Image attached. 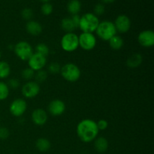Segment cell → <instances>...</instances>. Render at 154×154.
I'll return each instance as SVG.
<instances>
[{
    "label": "cell",
    "mask_w": 154,
    "mask_h": 154,
    "mask_svg": "<svg viewBox=\"0 0 154 154\" xmlns=\"http://www.w3.org/2000/svg\"><path fill=\"white\" fill-rule=\"evenodd\" d=\"M76 131L78 138L84 143L94 141L99 132L96 122L91 119H84L80 121L77 126Z\"/></svg>",
    "instance_id": "1"
},
{
    "label": "cell",
    "mask_w": 154,
    "mask_h": 154,
    "mask_svg": "<svg viewBox=\"0 0 154 154\" xmlns=\"http://www.w3.org/2000/svg\"><path fill=\"white\" fill-rule=\"evenodd\" d=\"M99 23V18L94 14L87 13L81 17L78 28H80L83 32L93 33L96 32Z\"/></svg>",
    "instance_id": "2"
},
{
    "label": "cell",
    "mask_w": 154,
    "mask_h": 154,
    "mask_svg": "<svg viewBox=\"0 0 154 154\" xmlns=\"http://www.w3.org/2000/svg\"><path fill=\"white\" fill-rule=\"evenodd\" d=\"M96 32L99 38L105 42H108L111 38L117 35V32L114 23L109 20H105L99 23Z\"/></svg>",
    "instance_id": "3"
},
{
    "label": "cell",
    "mask_w": 154,
    "mask_h": 154,
    "mask_svg": "<svg viewBox=\"0 0 154 154\" xmlns=\"http://www.w3.org/2000/svg\"><path fill=\"white\" fill-rule=\"evenodd\" d=\"M60 74L66 81L69 82H76L80 79L81 75V69L75 63H69L61 67Z\"/></svg>",
    "instance_id": "4"
},
{
    "label": "cell",
    "mask_w": 154,
    "mask_h": 154,
    "mask_svg": "<svg viewBox=\"0 0 154 154\" xmlns=\"http://www.w3.org/2000/svg\"><path fill=\"white\" fill-rule=\"evenodd\" d=\"M61 48L66 52H74L79 47L78 36L74 32H67L62 37Z\"/></svg>",
    "instance_id": "5"
},
{
    "label": "cell",
    "mask_w": 154,
    "mask_h": 154,
    "mask_svg": "<svg viewBox=\"0 0 154 154\" xmlns=\"http://www.w3.org/2000/svg\"><path fill=\"white\" fill-rule=\"evenodd\" d=\"M14 51L17 57L23 61H27L34 54L32 47L26 41H21L17 43L14 48Z\"/></svg>",
    "instance_id": "6"
},
{
    "label": "cell",
    "mask_w": 154,
    "mask_h": 154,
    "mask_svg": "<svg viewBox=\"0 0 154 154\" xmlns=\"http://www.w3.org/2000/svg\"><path fill=\"white\" fill-rule=\"evenodd\" d=\"M79 47L84 51H91L96 45V38L93 33L82 32L78 36Z\"/></svg>",
    "instance_id": "7"
},
{
    "label": "cell",
    "mask_w": 154,
    "mask_h": 154,
    "mask_svg": "<svg viewBox=\"0 0 154 154\" xmlns=\"http://www.w3.org/2000/svg\"><path fill=\"white\" fill-rule=\"evenodd\" d=\"M27 109V103L24 99H16L11 103L9 107L10 113L16 117L23 115Z\"/></svg>",
    "instance_id": "8"
},
{
    "label": "cell",
    "mask_w": 154,
    "mask_h": 154,
    "mask_svg": "<svg viewBox=\"0 0 154 154\" xmlns=\"http://www.w3.org/2000/svg\"><path fill=\"white\" fill-rule=\"evenodd\" d=\"M40 86L35 81H29L22 87V94L27 99H33L40 93Z\"/></svg>",
    "instance_id": "9"
},
{
    "label": "cell",
    "mask_w": 154,
    "mask_h": 154,
    "mask_svg": "<svg viewBox=\"0 0 154 154\" xmlns=\"http://www.w3.org/2000/svg\"><path fill=\"white\" fill-rule=\"evenodd\" d=\"M27 61H28L29 67L35 72H37V71L43 69V68L46 66L47 59L44 56L35 53Z\"/></svg>",
    "instance_id": "10"
},
{
    "label": "cell",
    "mask_w": 154,
    "mask_h": 154,
    "mask_svg": "<svg viewBox=\"0 0 154 154\" xmlns=\"http://www.w3.org/2000/svg\"><path fill=\"white\" fill-rule=\"evenodd\" d=\"M138 41L141 46L146 48H151L154 45V32L150 29L144 30L138 35Z\"/></svg>",
    "instance_id": "11"
},
{
    "label": "cell",
    "mask_w": 154,
    "mask_h": 154,
    "mask_svg": "<svg viewBox=\"0 0 154 154\" xmlns=\"http://www.w3.org/2000/svg\"><path fill=\"white\" fill-rule=\"evenodd\" d=\"M117 32L120 33H126L131 28V20L126 15L121 14L119 15L114 23Z\"/></svg>",
    "instance_id": "12"
},
{
    "label": "cell",
    "mask_w": 154,
    "mask_h": 154,
    "mask_svg": "<svg viewBox=\"0 0 154 154\" xmlns=\"http://www.w3.org/2000/svg\"><path fill=\"white\" fill-rule=\"evenodd\" d=\"M66 111V104L60 99H54L50 102L48 105V111L54 117L60 116Z\"/></svg>",
    "instance_id": "13"
},
{
    "label": "cell",
    "mask_w": 154,
    "mask_h": 154,
    "mask_svg": "<svg viewBox=\"0 0 154 154\" xmlns=\"http://www.w3.org/2000/svg\"><path fill=\"white\" fill-rule=\"evenodd\" d=\"M32 120L37 126H43L48 121V114L42 108L34 110L31 115Z\"/></svg>",
    "instance_id": "14"
},
{
    "label": "cell",
    "mask_w": 154,
    "mask_h": 154,
    "mask_svg": "<svg viewBox=\"0 0 154 154\" xmlns=\"http://www.w3.org/2000/svg\"><path fill=\"white\" fill-rule=\"evenodd\" d=\"M26 29L29 34L33 36H38L42 33V26L35 20H29L26 24Z\"/></svg>",
    "instance_id": "15"
},
{
    "label": "cell",
    "mask_w": 154,
    "mask_h": 154,
    "mask_svg": "<svg viewBox=\"0 0 154 154\" xmlns=\"http://www.w3.org/2000/svg\"><path fill=\"white\" fill-rule=\"evenodd\" d=\"M94 147L99 153H104L108 148V141L105 137H97L94 140Z\"/></svg>",
    "instance_id": "16"
},
{
    "label": "cell",
    "mask_w": 154,
    "mask_h": 154,
    "mask_svg": "<svg viewBox=\"0 0 154 154\" xmlns=\"http://www.w3.org/2000/svg\"><path fill=\"white\" fill-rule=\"evenodd\" d=\"M143 57L140 54H133L127 59L126 65L129 68H137L142 63Z\"/></svg>",
    "instance_id": "17"
},
{
    "label": "cell",
    "mask_w": 154,
    "mask_h": 154,
    "mask_svg": "<svg viewBox=\"0 0 154 154\" xmlns=\"http://www.w3.org/2000/svg\"><path fill=\"white\" fill-rule=\"evenodd\" d=\"M35 147L40 152H47L51 148V144L47 138H40L36 141Z\"/></svg>",
    "instance_id": "18"
},
{
    "label": "cell",
    "mask_w": 154,
    "mask_h": 154,
    "mask_svg": "<svg viewBox=\"0 0 154 154\" xmlns=\"http://www.w3.org/2000/svg\"><path fill=\"white\" fill-rule=\"evenodd\" d=\"M109 45L113 50H120L122 48H123V45H124V41L123 39L120 37V35H115L114 37L111 38L109 41Z\"/></svg>",
    "instance_id": "19"
},
{
    "label": "cell",
    "mask_w": 154,
    "mask_h": 154,
    "mask_svg": "<svg viewBox=\"0 0 154 154\" xmlns=\"http://www.w3.org/2000/svg\"><path fill=\"white\" fill-rule=\"evenodd\" d=\"M81 8V4L79 0H71L67 5L68 11L72 15L78 14Z\"/></svg>",
    "instance_id": "20"
},
{
    "label": "cell",
    "mask_w": 154,
    "mask_h": 154,
    "mask_svg": "<svg viewBox=\"0 0 154 154\" xmlns=\"http://www.w3.org/2000/svg\"><path fill=\"white\" fill-rule=\"evenodd\" d=\"M61 28L63 30L67 32H73L74 30L76 29L73 21L71 17H66L62 20L61 21Z\"/></svg>",
    "instance_id": "21"
},
{
    "label": "cell",
    "mask_w": 154,
    "mask_h": 154,
    "mask_svg": "<svg viewBox=\"0 0 154 154\" xmlns=\"http://www.w3.org/2000/svg\"><path fill=\"white\" fill-rule=\"evenodd\" d=\"M11 74V66L7 62L0 61V79H5Z\"/></svg>",
    "instance_id": "22"
},
{
    "label": "cell",
    "mask_w": 154,
    "mask_h": 154,
    "mask_svg": "<svg viewBox=\"0 0 154 154\" xmlns=\"http://www.w3.org/2000/svg\"><path fill=\"white\" fill-rule=\"evenodd\" d=\"M10 89L7 84L3 81H0V101H3L7 99L9 96Z\"/></svg>",
    "instance_id": "23"
},
{
    "label": "cell",
    "mask_w": 154,
    "mask_h": 154,
    "mask_svg": "<svg viewBox=\"0 0 154 154\" xmlns=\"http://www.w3.org/2000/svg\"><path fill=\"white\" fill-rule=\"evenodd\" d=\"M49 48H48V46L46 44L40 43L37 45V46L35 47V53L42 56H44V57H46L49 54Z\"/></svg>",
    "instance_id": "24"
},
{
    "label": "cell",
    "mask_w": 154,
    "mask_h": 154,
    "mask_svg": "<svg viewBox=\"0 0 154 154\" xmlns=\"http://www.w3.org/2000/svg\"><path fill=\"white\" fill-rule=\"evenodd\" d=\"M35 82H37L38 84H42V83L45 82L47 80L48 78V73L46 72V71L43 70H39L37 71L36 73H35Z\"/></svg>",
    "instance_id": "25"
},
{
    "label": "cell",
    "mask_w": 154,
    "mask_h": 154,
    "mask_svg": "<svg viewBox=\"0 0 154 154\" xmlns=\"http://www.w3.org/2000/svg\"><path fill=\"white\" fill-rule=\"evenodd\" d=\"M35 72L29 67V68H26V69H23V70L22 71V72H21V75H22V77L23 78V79L29 81L35 77Z\"/></svg>",
    "instance_id": "26"
},
{
    "label": "cell",
    "mask_w": 154,
    "mask_h": 154,
    "mask_svg": "<svg viewBox=\"0 0 154 154\" xmlns=\"http://www.w3.org/2000/svg\"><path fill=\"white\" fill-rule=\"evenodd\" d=\"M60 70H61V66L58 63H51V64L48 66V72L51 74H58L60 73Z\"/></svg>",
    "instance_id": "27"
},
{
    "label": "cell",
    "mask_w": 154,
    "mask_h": 154,
    "mask_svg": "<svg viewBox=\"0 0 154 154\" xmlns=\"http://www.w3.org/2000/svg\"><path fill=\"white\" fill-rule=\"evenodd\" d=\"M42 12L44 15H50L53 12V6L49 2H45L42 6Z\"/></svg>",
    "instance_id": "28"
},
{
    "label": "cell",
    "mask_w": 154,
    "mask_h": 154,
    "mask_svg": "<svg viewBox=\"0 0 154 154\" xmlns=\"http://www.w3.org/2000/svg\"><path fill=\"white\" fill-rule=\"evenodd\" d=\"M21 15H22L23 19L29 21L33 17V11L31 8H24L23 10L21 11Z\"/></svg>",
    "instance_id": "29"
},
{
    "label": "cell",
    "mask_w": 154,
    "mask_h": 154,
    "mask_svg": "<svg viewBox=\"0 0 154 154\" xmlns=\"http://www.w3.org/2000/svg\"><path fill=\"white\" fill-rule=\"evenodd\" d=\"M105 8L103 4L102 3H99L96 5L94 8V14L96 16H99V15H102L105 13Z\"/></svg>",
    "instance_id": "30"
},
{
    "label": "cell",
    "mask_w": 154,
    "mask_h": 154,
    "mask_svg": "<svg viewBox=\"0 0 154 154\" xmlns=\"http://www.w3.org/2000/svg\"><path fill=\"white\" fill-rule=\"evenodd\" d=\"M10 135V132L5 127H0V139L5 140Z\"/></svg>",
    "instance_id": "31"
},
{
    "label": "cell",
    "mask_w": 154,
    "mask_h": 154,
    "mask_svg": "<svg viewBox=\"0 0 154 154\" xmlns=\"http://www.w3.org/2000/svg\"><path fill=\"white\" fill-rule=\"evenodd\" d=\"M8 86L9 89H17L20 87V81L17 79L12 78V79H10L8 81Z\"/></svg>",
    "instance_id": "32"
},
{
    "label": "cell",
    "mask_w": 154,
    "mask_h": 154,
    "mask_svg": "<svg viewBox=\"0 0 154 154\" xmlns=\"http://www.w3.org/2000/svg\"><path fill=\"white\" fill-rule=\"evenodd\" d=\"M96 124H97V127L99 130H105L108 126V123L104 119L99 120V121L96 122Z\"/></svg>",
    "instance_id": "33"
},
{
    "label": "cell",
    "mask_w": 154,
    "mask_h": 154,
    "mask_svg": "<svg viewBox=\"0 0 154 154\" xmlns=\"http://www.w3.org/2000/svg\"><path fill=\"white\" fill-rule=\"evenodd\" d=\"M71 18H72V21H73V23H74V24H75L76 29L78 28V27H79L80 19H81V17H80L78 14H75V15H72V17Z\"/></svg>",
    "instance_id": "34"
},
{
    "label": "cell",
    "mask_w": 154,
    "mask_h": 154,
    "mask_svg": "<svg viewBox=\"0 0 154 154\" xmlns=\"http://www.w3.org/2000/svg\"><path fill=\"white\" fill-rule=\"evenodd\" d=\"M114 1H115V0H102V2L106 3V4H110V3L114 2Z\"/></svg>",
    "instance_id": "35"
},
{
    "label": "cell",
    "mask_w": 154,
    "mask_h": 154,
    "mask_svg": "<svg viewBox=\"0 0 154 154\" xmlns=\"http://www.w3.org/2000/svg\"><path fill=\"white\" fill-rule=\"evenodd\" d=\"M40 1L43 2H49L50 0H40Z\"/></svg>",
    "instance_id": "36"
},
{
    "label": "cell",
    "mask_w": 154,
    "mask_h": 154,
    "mask_svg": "<svg viewBox=\"0 0 154 154\" xmlns=\"http://www.w3.org/2000/svg\"><path fill=\"white\" fill-rule=\"evenodd\" d=\"M1 57H2V54L1 52H0V60H1Z\"/></svg>",
    "instance_id": "37"
}]
</instances>
